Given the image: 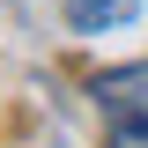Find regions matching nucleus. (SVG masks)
I'll return each instance as SVG.
<instances>
[{"label": "nucleus", "mask_w": 148, "mask_h": 148, "mask_svg": "<svg viewBox=\"0 0 148 148\" xmlns=\"http://www.w3.org/2000/svg\"><path fill=\"white\" fill-rule=\"evenodd\" d=\"M96 104H104V119H119V111H148V59H141V67L96 74Z\"/></svg>", "instance_id": "nucleus-1"}, {"label": "nucleus", "mask_w": 148, "mask_h": 148, "mask_svg": "<svg viewBox=\"0 0 148 148\" xmlns=\"http://www.w3.org/2000/svg\"><path fill=\"white\" fill-rule=\"evenodd\" d=\"M111 148H148V111H119L111 119Z\"/></svg>", "instance_id": "nucleus-3"}, {"label": "nucleus", "mask_w": 148, "mask_h": 148, "mask_svg": "<svg viewBox=\"0 0 148 148\" xmlns=\"http://www.w3.org/2000/svg\"><path fill=\"white\" fill-rule=\"evenodd\" d=\"M141 8H148V0H67V22L82 37H104V30H126Z\"/></svg>", "instance_id": "nucleus-2"}]
</instances>
